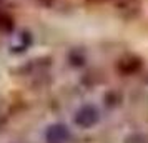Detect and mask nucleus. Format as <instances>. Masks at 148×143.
I'll return each mask as SVG.
<instances>
[{"mask_svg": "<svg viewBox=\"0 0 148 143\" xmlns=\"http://www.w3.org/2000/svg\"><path fill=\"white\" fill-rule=\"evenodd\" d=\"M75 125H78L80 128H92L100 122V112L95 105H83L77 110L73 118Z\"/></svg>", "mask_w": 148, "mask_h": 143, "instance_id": "obj_1", "label": "nucleus"}, {"mask_svg": "<svg viewBox=\"0 0 148 143\" xmlns=\"http://www.w3.org/2000/svg\"><path fill=\"white\" fill-rule=\"evenodd\" d=\"M140 68H141V60L135 55H125L116 63V70L121 75H135V73L140 72Z\"/></svg>", "mask_w": 148, "mask_h": 143, "instance_id": "obj_3", "label": "nucleus"}, {"mask_svg": "<svg viewBox=\"0 0 148 143\" xmlns=\"http://www.w3.org/2000/svg\"><path fill=\"white\" fill-rule=\"evenodd\" d=\"M30 42H32V37L28 32H20L18 35H15L12 43H10V48L14 50V52H23V50H27L28 45H30Z\"/></svg>", "mask_w": 148, "mask_h": 143, "instance_id": "obj_5", "label": "nucleus"}, {"mask_svg": "<svg viewBox=\"0 0 148 143\" xmlns=\"http://www.w3.org/2000/svg\"><path fill=\"white\" fill-rule=\"evenodd\" d=\"M95 2H101V0H95Z\"/></svg>", "mask_w": 148, "mask_h": 143, "instance_id": "obj_7", "label": "nucleus"}, {"mask_svg": "<svg viewBox=\"0 0 148 143\" xmlns=\"http://www.w3.org/2000/svg\"><path fill=\"white\" fill-rule=\"evenodd\" d=\"M14 27H15L14 17L5 10H0V32L2 34H10L14 30Z\"/></svg>", "mask_w": 148, "mask_h": 143, "instance_id": "obj_6", "label": "nucleus"}, {"mask_svg": "<svg viewBox=\"0 0 148 143\" xmlns=\"http://www.w3.org/2000/svg\"><path fill=\"white\" fill-rule=\"evenodd\" d=\"M115 8L116 12H120L123 17L132 18L138 14L140 10V2L138 0H115Z\"/></svg>", "mask_w": 148, "mask_h": 143, "instance_id": "obj_4", "label": "nucleus"}, {"mask_svg": "<svg viewBox=\"0 0 148 143\" xmlns=\"http://www.w3.org/2000/svg\"><path fill=\"white\" fill-rule=\"evenodd\" d=\"M72 140L70 128L63 123H53L45 130V142L47 143H68Z\"/></svg>", "mask_w": 148, "mask_h": 143, "instance_id": "obj_2", "label": "nucleus"}]
</instances>
